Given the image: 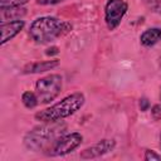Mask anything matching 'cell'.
I'll list each match as a JSON object with an SVG mask.
<instances>
[{
	"label": "cell",
	"mask_w": 161,
	"mask_h": 161,
	"mask_svg": "<svg viewBox=\"0 0 161 161\" xmlns=\"http://www.w3.org/2000/svg\"><path fill=\"white\" fill-rule=\"evenodd\" d=\"M70 30L72 25L68 21L59 20L54 16H42L31 23L29 28V35L34 42L44 44L65 35Z\"/></svg>",
	"instance_id": "1"
},
{
	"label": "cell",
	"mask_w": 161,
	"mask_h": 161,
	"mask_svg": "<svg viewBox=\"0 0 161 161\" xmlns=\"http://www.w3.org/2000/svg\"><path fill=\"white\" fill-rule=\"evenodd\" d=\"M84 94L80 92H75L65 98H63L62 101H59L58 103L50 106L49 108H45L40 112H38L35 114V119L40 121V122H58L59 119H63L73 113H75L78 109L82 108V106L84 104Z\"/></svg>",
	"instance_id": "2"
},
{
	"label": "cell",
	"mask_w": 161,
	"mask_h": 161,
	"mask_svg": "<svg viewBox=\"0 0 161 161\" xmlns=\"http://www.w3.org/2000/svg\"><path fill=\"white\" fill-rule=\"evenodd\" d=\"M64 126H60L57 122H47L45 125L38 126L26 133L24 137V145L31 151H43L48 150L49 146L62 136Z\"/></svg>",
	"instance_id": "3"
},
{
	"label": "cell",
	"mask_w": 161,
	"mask_h": 161,
	"mask_svg": "<svg viewBox=\"0 0 161 161\" xmlns=\"http://www.w3.org/2000/svg\"><path fill=\"white\" fill-rule=\"evenodd\" d=\"M35 94L39 103H49L58 97L62 91V77L59 74H50L40 78L35 84Z\"/></svg>",
	"instance_id": "4"
},
{
	"label": "cell",
	"mask_w": 161,
	"mask_h": 161,
	"mask_svg": "<svg viewBox=\"0 0 161 161\" xmlns=\"http://www.w3.org/2000/svg\"><path fill=\"white\" fill-rule=\"evenodd\" d=\"M83 141V136L78 132L59 136L47 150L48 156H62L74 151Z\"/></svg>",
	"instance_id": "5"
},
{
	"label": "cell",
	"mask_w": 161,
	"mask_h": 161,
	"mask_svg": "<svg viewBox=\"0 0 161 161\" xmlns=\"http://www.w3.org/2000/svg\"><path fill=\"white\" fill-rule=\"evenodd\" d=\"M127 9H128V5L125 0H108L107 1L106 9H104V19H106V24L109 30H113L119 25Z\"/></svg>",
	"instance_id": "6"
},
{
	"label": "cell",
	"mask_w": 161,
	"mask_h": 161,
	"mask_svg": "<svg viewBox=\"0 0 161 161\" xmlns=\"http://www.w3.org/2000/svg\"><path fill=\"white\" fill-rule=\"evenodd\" d=\"M116 146V142L114 140H102L87 148H84L82 152H80V158L83 160H89V158H96V157H99V156H103L111 151H113Z\"/></svg>",
	"instance_id": "7"
},
{
	"label": "cell",
	"mask_w": 161,
	"mask_h": 161,
	"mask_svg": "<svg viewBox=\"0 0 161 161\" xmlns=\"http://www.w3.org/2000/svg\"><path fill=\"white\" fill-rule=\"evenodd\" d=\"M24 20H13V21H3L1 23V45H4L6 42L13 39L16 34L20 33V30L24 28Z\"/></svg>",
	"instance_id": "8"
},
{
	"label": "cell",
	"mask_w": 161,
	"mask_h": 161,
	"mask_svg": "<svg viewBox=\"0 0 161 161\" xmlns=\"http://www.w3.org/2000/svg\"><path fill=\"white\" fill-rule=\"evenodd\" d=\"M59 64L58 60H45V62H35V63H30L26 64L23 69V73L28 74V73H40V72H47L53 68H55Z\"/></svg>",
	"instance_id": "9"
},
{
	"label": "cell",
	"mask_w": 161,
	"mask_h": 161,
	"mask_svg": "<svg viewBox=\"0 0 161 161\" xmlns=\"http://www.w3.org/2000/svg\"><path fill=\"white\" fill-rule=\"evenodd\" d=\"M140 40L145 47L155 45L156 43H158L161 40V29L160 28H151V29L145 30L141 34Z\"/></svg>",
	"instance_id": "10"
},
{
	"label": "cell",
	"mask_w": 161,
	"mask_h": 161,
	"mask_svg": "<svg viewBox=\"0 0 161 161\" xmlns=\"http://www.w3.org/2000/svg\"><path fill=\"white\" fill-rule=\"evenodd\" d=\"M1 9V23L5 21V20H19L20 16L25 15V9L24 8H20V6H14V8H0Z\"/></svg>",
	"instance_id": "11"
},
{
	"label": "cell",
	"mask_w": 161,
	"mask_h": 161,
	"mask_svg": "<svg viewBox=\"0 0 161 161\" xmlns=\"http://www.w3.org/2000/svg\"><path fill=\"white\" fill-rule=\"evenodd\" d=\"M21 101H23V103H24V106H25L26 108H34V107L39 103L36 94L33 93V92H29V91L23 93V96H21Z\"/></svg>",
	"instance_id": "12"
},
{
	"label": "cell",
	"mask_w": 161,
	"mask_h": 161,
	"mask_svg": "<svg viewBox=\"0 0 161 161\" xmlns=\"http://www.w3.org/2000/svg\"><path fill=\"white\" fill-rule=\"evenodd\" d=\"M29 0H0V8H14L26 4Z\"/></svg>",
	"instance_id": "13"
},
{
	"label": "cell",
	"mask_w": 161,
	"mask_h": 161,
	"mask_svg": "<svg viewBox=\"0 0 161 161\" xmlns=\"http://www.w3.org/2000/svg\"><path fill=\"white\" fill-rule=\"evenodd\" d=\"M145 160L146 161H160L161 160V156L160 155H157L155 151H152V150H147L146 152H145Z\"/></svg>",
	"instance_id": "14"
},
{
	"label": "cell",
	"mask_w": 161,
	"mask_h": 161,
	"mask_svg": "<svg viewBox=\"0 0 161 161\" xmlns=\"http://www.w3.org/2000/svg\"><path fill=\"white\" fill-rule=\"evenodd\" d=\"M148 4L155 13L161 14V0H148Z\"/></svg>",
	"instance_id": "15"
},
{
	"label": "cell",
	"mask_w": 161,
	"mask_h": 161,
	"mask_svg": "<svg viewBox=\"0 0 161 161\" xmlns=\"http://www.w3.org/2000/svg\"><path fill=\"white\" fill-rule=\"evenodd\" d=\"M64 0H36V4L39 5H53V4H58L62 3Z\"/></svg>",
	"instance_id": "16"
},
{
	"label": "cell",
	"mask_w": 161,
	"mask_h": 161,
	"mask_svg": "<svg viewBox=\"0 0 161 161\" xmlns=\"http://www.w3.org/2000/svg\"><path fill=\"white\" fill-rule=\"evenodd\" d=\"M148 106H150V103H148L147 98H141L140 99V108H141V111H147Z\"/></svg>",
	"instance_id": "17"
},
{
	"label": "cell",
	"mask_w": 161,
	"mask_h": 161,
	"mask_svg": "<svg viewBox=\"0 0 161 161\" xmlns=\"http://www.w3.org/2000/svg\"><path fill=\"white\" fill-rule=\"evenodd\" d=\"M47 54H48V55H52V54H58V48H57V47L49 48V49L47 50Z\"/></svg>",
	"instance_id": "18"
},
{
	"label": "cell",
	"mask_w": 161,
	"mask_h": 161,
	"mask_svg": "<svg viewBox=\"0 0 161 161\" xmlns=\"http://www.w3.org/2000/svg\"><path fill=\"white\" fill-rule=\"evenodd\" d=\"M160 146H161V136H160Z\"/></svg>",
	"instance_id": "19"
}]
</instances>
